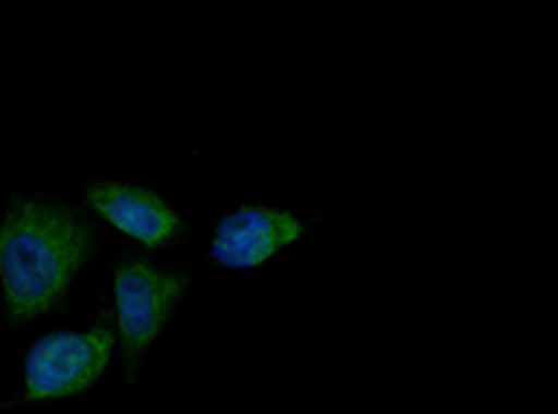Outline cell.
Wrapping results in <instances>:
<instances>
[{"instance_id": "obj_1", "label": "cell", "mask_w": 558, "mask_h": 414, "mask_svg": "<svg viewBox=\"0 0 558 414\" xmlns=\"http://www.w3.org/2000/svg\"><path fill=\"white\" fill-rule=\"evenodd\" d=\"M93 230L58 202L16 198L0 220V281L7 322L20 326L51 309L84 268Z\"/></svg>"}, {"instance_id": "obj_2", "label": "cell", "mask_w": 558, "mask_h": 414, "mask_svg": "<svg viewBox=\"0 0 558 414\" xmlns=\"http://www.w3.org/2000/svg\"><path fill=\"white\" fill-rule=\"evenodd\" d=\"M112 331L93 326L89 331H58L39 338L26 354V392L23 399H58L86 392L109 364Z\"/></svg>"}, {"instance_id": "obj_3", "label": "cell", "mask_w": 558, "mask_h": 414, "mask_svg": "<svg viewBox=\"0 0 558 414\" xmlns=\"http://www.w3.org/2000/svg\"><path fill=\"white\" fill-rule=\"evenodd\" d=\"M189 290V278L144 265L141 258L116 261V303H119V329L125 341V367L129 376L137 370L141 354L154 344V338L167 326L175 303Z\"/></svg>"}, {"instance_id": "obj_4", "label": "cell", "mask_w": 558, "mask_h": 414, "mask_svg": "<svg viewBox=\"0 0 558 414\" xmlns=\"http://www.w3.org/2000/svg\"><path fill=\"white\" fill-rule=\"evenodd\" d=\"M303 236V223L291 214L246 207L220 220L215 233V258L227 268H256L275 252Z\"/></svg>"}, {"instance_id": "obj_5", "label": "cell", "mask_w": 558, "mask_h": 414, "mask_svg": "<svg viewBox=\"0 0 558 414\" xmlns=\"http://www.w3.org/2000/svg\"><path fill=\"white\" fill-rule=\"evenodd\" d=\"M86 202L144 246H167L179 233V217L154 192L116 185V182H93L86 188Z\"/></svg>"}]
</instances>
